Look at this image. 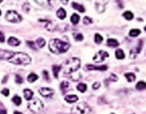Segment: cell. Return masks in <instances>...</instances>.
I'll use <instances>...</instances> for the list:
<instances>
[{
	"label": "cell",
	"instance_id": "obj_1",
	"mask_svg": "<svg viewBox=\"0 0 146 114\" xmlns=\"http://www.w3.org/2000/svg\"><path fill=\"white\" fill-rule=\"evenodd\" d=\"M68 49L69 44L59 39H53L49 41V50L54 54H62L66 52Z\"/></svg>",
	"mask_w": 146,
	"mask_h": 114
},
{
	"label": "cell",
	"instance_id": "obj_2",
	"mask_svg": "<svg viewBox=\"0 0 146 114\" xmlns=\"http://www.w3.org/2000/svg\"><path fill=\"white\" fill-rule=\"evenodd\" d=\"M80 65H81V60L77 58H71V59L65 60L62 65L63 71L64 74L71 75L75 73L76 71L79 69Z\"/></svg>",
	"mask_w": 146,
	"mask_h": 114
},
{
	"label": "cell",
	"instance_id": "obj_3",
	"mask_svg": "<svg viewBox=\"0 0 146 114\" xmlns=\"http://www.w3.org/2000/svg\"><path fill=\"white\" fill-rule=\"evenodd\" d=\"M9 61L17 65H27L31 63V58L22 52H14V55L9 59Z\"/></svg>",
	"mask_w": 146,
	"mask_h": 114
},
{
	"label": "cell",
	"instance_id": "obj_4",
	"mask_svg": "<svg viewBox=\"0 0 146 114\" xmlns=\"http://www.w3.org/2000/svg\"><path fill=\"white\" fill-rule=\"evenodd\" d=\"M91 108L86 103H79L72 107L71 113L72 114H89Z\"/></svg>",
	"mask_w": 146,
	"mask_h": 114
},
{
	"label": "cell",
	"instance_id": "obj_5",
	"mask_svg": "<svg viewBox=\"0 0 146 114\" xmlns=\"http://www.w3.org/2000/svg\"><path fill=\"white\" fill-rule=\"evenodd\" d=\"M43 103L41 100H40L39 98H35L33 99L32 101H30L29 103V105H28V107H29V109L31 110L32 112H34V113H39L40 110L43 108Z\"/></svg>",
	"mask_w": 146,
	"mask_h": 114
},
{
	"label": "cell",
	"instance_id": "obj_6",
	"mask_svg": "<svg viewBox=\"0 0 146 114\" xmlns=\"http://www.w3.org/2000/svg\"><path fill=\"white\" fill-rule=\"evenodd\" d=\"M6 19L10 21V22H14V23H16V22H20L21 21V16L16 12V11H9L6 14Z\"/></svg>",
	"mask_w": 146,
	"mask_h": 114
},
{
	"label": "cell",
	"instance_id": "obj_7",
	"mask_svg": "<svg viewBox=\"0 0 146 114\" xmlns=\"http://www.w3.org/2000/svg\"><path fill=\"white\" fill-rule=\"evenodd\" d=\"M109 57V54L107 53L106 51H99L96 53V55L93 57V60H94L95 62H101L103 60H105V59H107Z\"/></svg>",
	"mask_w": 146,
	"mask_h": 114
},
{
	"label": "cell",
	"instance_id": "obj_8",
	"mask_svg": "<svg viewBox=\"0 0 146 114\" xmlns=\"http://www.w3.org/2000/svg\"><path fill=\"white\" fill-rule=\"evenodd\" d=\"M109 0H95V6H96V10L98 11V12L102 14L103 12H105L106 9V5L108 4Z\"/></svg>",
	"mask_w": 146,
	"mask_h": 114
},
{
	"label": "cell",
	"instance_id": "obj_9",
	"mask_svg": "<svg viewBox=\"0 0 146 114\" xmlns=\"http://www.w3.org/2000/svg\"><path fill=\"white\" fill-rule=\"evenodd\" d=\"M40 94L42 96V97H45V98H50L53 96L54 94V91L51 88H48V87H42V88H40Z\"/></svg>",
	"mask_w": 146,
	"mask_h": 114
},
{
	"label": "cell",
	"instance_id": "obj_10",
	"mask_svg": "<svg viewBox=\"0 0 146 114\" xmlns=\"http://www.w3.org/2000/svg\"><path fill=\"white\" fill-rule=\"evenodd\" d=\"M142 44V40H139L138 41V45L137 47H134L130 52V57L132 59H134L138 55V53H140V50H141V45Z\"/></svg>",
	"mask_w": 146,
	"mask_h": 114
},
{
	"label": "cell",
	"instance_id": "obj_11",
	"mask_svg": "<svg viewBox=\"0 0 146 114\" xmlns=\"http://www.w3.org/2000/svg\"><path fill=\"white\" fill-rule=\"evenodd\" d=\"M14 55V52L8 51V50H3L0 49V59H10Z\"/></svg>",
	"mask_w": 146,
	"mask_h": 114
},
{
	"label": "cell",
	"instance_id": "obj_12",
	"mask_svg": "<svg viewBox=\"0 0 146 114\" xmlns=\"http://www.w3.org/2000/svg\"><path fill=\"white\" fill-rule=\"evenodd\" d=\"M86 69L87 70H98V71H105L108 69L107 65H102V66H95L92 64H87L86 65Z\"/></svg>",
	"mask_w": 146,
	"mask_h": 114
},
{
	"label": "cell",
	"instance_id": "obj_13",
	"mask_svg": "<svg viewBox=\"0 0 146 114\" xmlns=\"http://www.w3.org/2000/svg\"><path fill=\"white\" fill-rule=\"evenodd\" d=\"M8 43L9 45H11V46H18L20 44V40H17L15 36H11L8 40Z\"/></svg>",
	"mask_w": 146,
	"mask_h": 114
},
{
	"label": "cell",
	"instance_id": "obj_14",
	"mask_svg": "<svg viewBox=\"0 0 146 114\" xmlns=\"http://www.w3.org/2000/svg\"><path fill=\"white\" fill-rule=\"evenodd\" d=\"M23 94H24V97H25V99H26L27 101H31L32 97H33V95H34V92H33L31 89H28V88H26V89H24V90H23Z\"/></svg>",
	"mask_w": 146,
	"mask_h": 114
},
{
	"label": "cell",
	"instance_id": "obj_15",
	"mask_svg": "<svg viewBox=\"0 0 146 114\" xmlns=\"http://www.w3.org/2000/svg\"><path fill=\"white\" fill-rule=\"evenodd\" d=\"M57 16L59 17L60 19H64L65 16H66V12H65V10L63 8L59 9L58 12H57Z\"/></svg>",
	"mask_w": 146,
	"mask_h": 114
},
{
	"label": "cell",
	"instance_id": "obj_16",
	"mask_svg": "<svg viewBox=\"0 0 146 114\" xmlns=\"http://www.w3.org/2000/svg\"><path fill=\"white\" fill-rule=\"evenodd\" d=\"M107 45L110 47H117L118 46V41L115 39H109L107 40Z\"/></svg>",
	"mask_w": 146,
	"mask_h": 114
},
{
	"label": "cell",
	"instance_id": "obj_17",
	"mask_svg": "<svg viewBox=\"0 0 146 114\" xmlns=\"http://www.w3.org/2000/svg\"><path fill=\"white\" fill-rule=\"evenodd\" d=\"M65 101L67 103H75L78 101V96H76V95H67V96H65Z\"/></svg>",
	"mask_w": 146,
	"mask_h": 114
},
{
	"label": "cell",
	"instance_id": "obj_18",
	"mask_svg": "<svg viewBox=\"0 0 146 114\" xmlns=\"http://www.w3.org/2000/svg\"><path fill=\"white\" fill-rule=\"evenodd\" d=\"M71 6H72V8L75 9V10H77V11H79V12H85V8H84L82 5L78 4V3H76V2H73L72 4H71Z\"/></svg>",
	"mask_w": 146,
	"mask_h": 114
},
{
	"label": "cell",
	"instance_id": "obj_19",
	"mask_svg": "<svg viewBox=\"0 0 146 114\" xmlns=\"http://www.w3.org/2000/svg\"><path fill=\"white\" fill-rule=\"evenodd\" d=\"M115 57H116V59H124V58H125V54H124L123 50H121V49H117V50L115 51Z\"/></svg>",
	"mask_w": 146,
	"mask_h": 114
},
{
	"label": "cell",
	"instance_id": "obj_20",
	"mask_svg": "<svg viewBox=\"0 0 146 114\" xmlns=\"http://www.w3.org/2000/svg\"><path fill=\"white\" fill-rule=\"evenodd\" d=\"M38 79H39V76H38L37 74H35V73H31V74L28 76V78H27L29 83H34V82L37 81Z\"/></svg>",
	"mask_w": 146,
	"mask_h": 114
},
{
	"label": "cell",
	"instance_id": "obj_21",
	"mask_svg": "<svg viewBox=\"0 0 146 114\" xmlns=\"http://www.w3.org/2000/svg\"><path fill=\"white\" fill-rule=\"evenodd\" d=\"M70 20H71V22L74 24V25H76V24H78V22H79L80 16H78L77 14H73L70 17Z\"/></svg>",
	"mask_w": 146,
	"mask_h": 114
},
{
	"label": "cell",
	"instance_id": "obj_22",
	"mask_svg": "<svg viewBox=\"0 0 146 114\" xmlns=\"http://www.w3.org/2000/svg\"><path fill=\"white\" fill-rule=\"evenodd\" d=\"M36 44L38 45V47L39 48H43L44 45H45V40L42 39V37H39L37 41H36Z\"/></svg>",
	"mask_w": 146,
	"mask_h": 114
},
{
	"label": "cell",
	"instance_id": "obj_23",
	"mask_svg": "<svg viewBox=\"0 0 146 114\" xmlns=\"http://www.w3.org/2000/svg\"><path fill=\"white\" fill-rule=\"evenodd\" d=\"M136 88L138 90H144V89H146V83L144 82H138L136 85Z\"/></svg>",
	"mask_w": 146,
	"mask_h": 114
},
{
	"label": "cell",
	"instance_id": "obj_24",
	"mask_svg": "<svg viewBox=\"0 0 146 114\" xmlns=\"http://www.w3.org/2000/svg\"><path fill=\"white\" fill-rule=\"evenodd\" d=\"M125 77H126L127 81L130 82V83L134 82V80H136V76H134V74H133V73H126V74H125Z\"/></svg>",
	"mask_w": 146,
	"mask_h": 114
},
{
	"label": "cell",
	"instance_id": "obj_25",
	"mask_svg": "<svg viewBox=\"0 0 146 114\" xmlns=\"http://www.w3.org/2000/svg\"><path fill=\"white\" fill-rule=\"evenodd\" d=\"M123 16H124L127 20H132L134 18V15H133V12H130V11H127V12H124V14H123Z\"/></svg>",
	"mask_w": 146,
	"mask_h": 114
},
{
	"label": "cell",
	"instance_id": "obj_26",
	"mask_svg": "<svg viewBox=\"0 0 146 114\" xmlns=\"http://www.w3.org/2000/svg\"><path fill=\"white\" fill-rule=\"evenodd\" d=\"M139 34H140V30H138V29H133V30H131L130 33H129L130 36H133V37L138 36Z\"/></svg>",
	"mask_w": 146,
	"mask_h": 114
},
{
	"label": "cell",
	"instance_id": "obj_27",
	"mask_svg": "<svg viewBox=\"0 0 146 114\" xmlns=\"http://www.w3.org/2000/svg\"><path fill=\"white\" fill-rule=\"evenodd\" d=\"M60 69H61V67L58 66V65H53V67H52L53 74H54V77H55V78H58V75H59Z\"/></svg>",
	"mask_w": 146,
	"mask_h": 114
},
{
	"label": "cell",
	"instance_id": "obj_28",
	"mask_svg": "<svg viewBox=\"0 0 146 114\" xmlns=\"http://www.w3.org/2000/svg\"><path fill=\"white\" fill-rule=\"evenodd\" d=\"M13 102L14 104L16 105V106H20L21 105V98H20L19 96H14V98H13Z\"/></svg>",
	"mask_w": 146,
	"mask_h": 114
},
{
	"label": "cell",
	"instance_id": "obj_29",
	"mask_svg": "<svg viewBox=\"0 0 146 114\" xmlns=\"http://www.w3.org/2000/svg\"><path fill=\"white\" fill-rule=\"evenodd\" d=\"M77 89L80 91V92H85V91L87 90V85L85 84V83H79L78 85H77Z\"/></svg>",
	"mask_w": 146,
	"mask_h": 114
},
{
	"label": "cell",
	"instance_id": "obj_30",
	"mask_svg": "<svg viewBox=\"0 0 146 114\" xmlns=\"http://www.w3.org/2000/svg\"><path fill=\"white\" fill-rule=\"evenodd\" d=\"M94 40H95V42H96V43L100 44V43H101V42L103 41L102 35H99V34H95V35H94Z\"/></svg>",
	"mask_w": 146,
	"mask_h": 114
},
{
	"label": "cell",
	"instance_id": "obj_31",
	"mask_svg": "<svg viewBox=\"0 0 146 114\" xmlns=\"http://www.w3.org/2000/svg\"><path fill=\"white\" fill-rule=\"evenodd\" d=\"M35 1L37 2V3H38V4L43 5V6H45V5H48V4H49L51 0H35Z\"/></svg>",
	"mask_w": 146,
	"mask_h": 114
},
{
	"label": "cell",
	"instance_id": "obj_32",
	"mask_svg": "<svg viewBox=\"0 0 146 114\" xmlns=\"http://www.w3.org/2000/svg\"><path fill=\"white\" fill-rule=\"evenodd\" d=\"M69 86V83H67V82H63V83H61V89L63 91H65L68 88Z\"/></svg>",
	"mask_w": 146,
	"mask_h": 114
},
{
	"label": "cell",
	"instance_id": "obj_33",
	"mask_svg": "<svg viewBox=\"0 0 146 114\" xmlns=\"http://www.w3.org/2000/svg\"><path fill=\"white\" fill-rule=\"evenodd\" d=\"M0 114H7V110L2 104H0Z\"/></svg>",
	"mask_w": 146,
	"mask_h": 114
},
{
	"label": "cell",
	"instance_id": "obj_34",
	"mask_svg": "<svg viewBox=\"0 0 146 114\" xmlns=\"http://www.w3.org/2000/svg\"><path fill=\"white\" fill-rule=\"evenodd\" d=\"M91 22H92V20H91V18H89L88 16H86V17L84 18V23L86 24V25H87V24H91Z\"/></svg>",
	"mask_w": 146,
	"mask_h": 114
},
{
	"label": "cell",
	"instance_id": "obj_35",
	"mask_svg": "<svg viewBox=\"0 0 146 114\" xmlns=\"http://www.w3.org/2000/svg\"><path fill=\"white\" fill-rule=\"evenodd\" d=\"M16 83H23V80H22V78L19 77L18 75H16Z\"/></svg>",
	"mask_w": 146,
	"mask_h": 114
},
{
	"label": "cell",
	"instance_id": "obj_36",
	"mask_svg": "<svg viewBox=\"0 0 146 114\" xmlns=\"http://www.w3.org/2000/svg\"><path fill=\"white\" fill-rule=\"evenodd\" d=\"M84 36L82 34H77V35H75V40H83Z\"/></svg>",
	"mask_w": 146,
	"mask_h": 114
},
{
	"label": "cell",
	"instance_id": "obj_37",
	"mask_svg": "<svg viewBox=\"0 0 146 114\" xmlns=\"http://www.w3.org/2000/svg\"><path fill=\"white\" fill-rule=\"evenodd\" d=\"M110 80H111V82H116V81H117V77H116V75L111 74V77H110Z\"/></svg>",
	"mask_w": 146,
	"mask_h": 114
},
{
	"label": "cell",
	"instance_id": "obj_38",
	"mask_svg": "<svg viewBox=\"0 0 146 114\" xmlns=\"http://www.w3.org/2000/svg\"><path fill=\"white\" fill-rule=\"evenodd\" d=\"M2 94L4 95V96H9V94H10V92H9V89L8 88H4L3 90H2Z\"/></svg>",
	"mask_w": 146,
	"mask_h": 114
},
{
	"label": "cell",
	"instance_id": "obj_39",
	"mask_svg": "<svg viewBox=\"0 0 146 114\" xmlns=\"http://www.w3.org/2000/svg\"><path fill=\"white\" fill-rule=\"evenodd\" d=\"M99 87H100V83H98V82H96V83L92 84V88L93 89H98Z\"/></svg>",
	"mask_w": 146,
	"mask_h": 114
},
{
	"label": "cell",
	"instance_id": "obj_40",
	"mask_svg": "<svg viewBox=\"0 0 146 114\" xmlns=\"http://www.w3.org/2000/svg\"><path fill=\"white\" fill-rule=\"evenodd\" d=\"M4 40H5L4 34H3L2 32H0V41H1V42H4Z\"/></svg>",
	"mask_w": 146,
	"mask_h": 114
},
{
	"label": "cell",
	"instance_id": "obj_41",
	"mask_svg": "<svg viewBox=\"0 0 146 114\" xmlns=\"http://www.w3.org/2000/svg\"><path fill=\"white\" fill-rule=\"evenodd\" d=\"M27 44H29V46H30V47L31 48H33V49H36L35 48V46H34V42H32V41H27Z\"/></svg>",
	"mask_w": 146,
	"mask_h": 114
},
{
	"label": "cell",
	"instance_id": "obj_42",
	"mask_svg": "<svg viewBox=\"0 0 146 114\" xmlns=\"http://www.w3.org/2000/svg\"><path fill=\"white\" fill-rule=\"evenodd\" d=\"M43 74L45 75V76H44V78H45V79L47 80V81H49V78H48V73H47V71H43Z\"/></svg>",
	"mask_w": 146,
	"mask_h": 114
},
{
	"label": "cell",
	"instance_id": "obj_43",
	"mask_svg": "<svg viewBox=\"0 0 146 114\" xmlns=\"http://www.w3.org/2000/svg\"><path fill=\"white\" fill-rule=\"evenodd\" d=\"M61 1H62V3H63V4H65V5L68 3V0H61Z\"/></svg>",
	"mask_w": 146,
	"mask_h": 114
},
{
	"label": "cell",
	"instance_id": "obj_44",
	"mask_svg": "<svg viewBox=\"0 0 146 114\" xmlns=\"http://www.w3.org/2000/svg\"><path fill=\"white\" fill-rule=\"evenodd\" d=\"M14 114H22V113H21V112H18V111H15Z\"/></svg>",
	"mask_w": 146,
	"mask_h": 114
},
{
	"label": "cell",
	"instance_id": "obj_45",
	"mask_svg": "<svg viewBox=\"0 0 146 114\" xmlns=\"http://www.w3.org/2000/svg\"><path fill=\"white\" fill-rule=\"evenodd\" d=\"M144 30H145V32H146V26H145V27H144Z\"/></svg>",
	"mask_w": 146,
	"mask_h": 114
},
{
	"label": "cell",
	"instance_id": "obj_46",
	"mask_svg": "<svg viewBox=\"0 0 146 114\" xmlns=\"http://www.w3.org/2000/svg\"><path fill=\"white\" fill-rule=\"evenodd\" d=\"M0 2H2V0H0Z\"/></svg>",
	"mask_w": 146,
	"mask_h": 114
},
{
	"label": "cell",
	"instance_id": "obj_47",
	"mask_svg": "<svg viewBox=\"0 0 146 114\" xmlns=\"http://www.w3.org/2000/svg\"><path fill=\"white\" fill-rule=\"evenodd\" d=\"M0 15H1V11H0Z\"/></svg>",
	"mask_w": 146,
	"mask_h": 114
},
{
	"label": "cell",
	"instance_id": "obj_48",
	"mask_svg": "<svg viewBox=\"0 0 146 114\" xmlns=\"http://www.w3.org/2000/svg\"><path fill=\"white\" fill-rule=\"evenodd\" d=\"M111 114H115V113H111Z\"/></svg>",
	"mask_w": 146,
	"mask_h": 114
}]
</instances>
